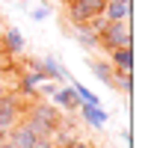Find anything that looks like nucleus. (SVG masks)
<instances>
[{"label":"nucleus","mask_w":154,"mask_h":148,"mask_svg":"<svg viewBox=\"0 0 154 148\" xmlns=\"http://www.w3.org/2000/svg\"><path fill=\"white\" fill-rule=\"evenodd\" d=\"M107 0H68V18L71 24H89L92 18H98L104 12Z\"/></svg>","instance_id":"3"},{"label":"nucleus","mask_w":154,"mask_h":148,"mask_svg":"<svg viewBox=\"0 0 154 148\" xmlns=\"http://www.w3.org/2000/svg\"><path fill=\"white\" fill-rule=\"evenodd\" d=\"M71 86H74L77 98H80V104H101V98H98L89 86H83V83H77V80H71Z\"/></svg>","instance_id":"15"},{"label":"nucleus","mask_w":154,"mask_h":148,"mask_svg":"<svg viewBox=\"0 0 154 148\" xmlns=\"http://www.w3.org/2000/svg\"><path fill=\"white\" fill-rule=\"evenodd\" d=\"M98 42L104 51H113L122 45H134V30L131 21H104V27L98 30Z\"/></svg>","instance_id":"1"},{"label":"nucleus","mask_w":154,"mask_h":148,"mask_svg":"<svg viewBox=\"0 0 154 148\" xmlns=\"http://www.w3.org/2000/svg\"><path fill=\"white\" fill-rule=\"evenodd\" d=\"M6 133H9V139H6V142H9L12 148H36L38 139H42L36 130H33L30 122H27V125H12Z\"/></svg>","instance_id":"5"},{"label":"nucleus","mask_w":154,"mask_h":148,"mask_svg":"<svg viewBox=\"0 0 154 148\" xmlns=\"http://www.w3.org/2000/svg\"><path fill=\"white\" fill-rule=\"evenodd\" d=\"M77 113L83 116V122H86L92 130H104V128H107V122H110V113L104 110L101 104H80Z\"/></svg>","instance_id":"6"},{"label":"nucleus","mask_w":154,"mask_h":148,"mask_svg":"<svg viewBox=\"0 0 154 148\" xmlns=\"http://www.w3.org/2000/svg\"><path fill=\"white\" fill-rule=\"evenodd\" d=\"M74 33H77V42H80L83 48H89V51H98V48H101L98 33L89 27V24H74Z\"/></svg>","instance_id":"12"},{"label":"nucleus","mask_w":154,"mask_h":148,"mask_svg":"<svg viewBox=\"0 0 154 148\" xmlns=\"http://www.w3.org/2000/svg\"><path fill=\"white\" fill-rule=\"evenodd\" d=\"M68 148H95V145H92V142H86V139H74Z\"/></svg>","instance_id":"18"},{"label":"nucleus","mask_w":154,"mask_h":148,"mask_svg":"<svg viewBox=\"0 0 154 148\" xmlns=\"http://www.w3.org/2000/svg\"><path fill=\"white\" fill-rule=\"evenodd\" d=\"M3 45H6V51H12V54H24L27 39H24V33H21L18 27H9V30L3 33Z\"/></svg>","instance_id":"11"},{"label":"nucleus","mask_w":154,"mask_h":148,"mask_svg":"<svg viewBox=\"0 0 154 148\" xmlns=\"http://www.w3.org/2000/svg\"><path fill=\"white\" fill-rule=\"evenodd\" d=\"M30 125H33V130L45 139V136H51V130L59 125V113L54 110L51 104H36L33 113H30Z\"/></svg>","instance_id":"2"},{"label":"nucleus","mask_w":154,"mask_h":148,"mask_svg":"<svg viewBox=\"0 0 154 148\" xmlns=\"http://www.w3.org/2000/svg\"><path fill=\"white\" fill-rule=\"evenodd\" d=\"M113 89H122L125 95H131V89H134V80H131V74H116Z\"/></svg>","instance_id":"16"},{"label":"nucleus","mask_w":154,"mask_h":148,"mask_svg":"<svg viewBox=\"0 0 154 148\" xmlns=\"http://www.w3.org/2000/svg\"><path fill=\"white\" fill-rule=\"evenodd\" d=\"M42 80H45V77H42V74L36 71V68H30V71L21 77V89H24L27 95H33V92H36V86L42 83Z\"/></svg>","instance_id":"14"},{"label":"nucleus","mask_w":154,"mask_h":148,"mask_svg":"<svg viewBox=\"0 0 154 148\" xmlns=\"http://www.w3.org/2000/svg\"><path fill=\"white\" fill-rule=\"evenodd\" d=\"M48 139H51V145H54V148H68V145L77 139V136H74V130H71V128L57 125V128L51 130V136H48Z\"/></svg>","instance_id":"13"},{"label":"nucleus","mask_w":154,"mask_h":148,"mask_svg":"<svg viewBox=\"0 0 154 148\" xmlns=\"http://www.w3.org/2000/svg\"><path fill=\"white\" fill-rule=\"evenodd\" d=\"M51 101L57 104L59 110H65V113H74L77 107H80V98H77L74 86H57V92L51 95Z\"/></svg>","instance_id":"9"},{"label":"nucleus","mask_w":154,"mask_h":148,"mask_svg":"<svg viewBox=\"0 0 154 148\" xmlns=\"http://www.w3.org/2000/svg\"><path fill=\"white\" fill-rule=\"evenodd\" d=\"M0 80H3V68H0Z\"/></svg>","instance_id":"19"},{"label":"nucleus","mask_w":154,"mask_h":148,"mask_svg":"<svg viewBox=\"0 0 154 148\" xmlns=\"http://www.w3.org/2000/svg\"><path fill=\"white\" fill-rule=\"evenodd\" d=\"M101 15L107 21H131V15H134V0H107Z\"/></svg>","instance_id":"8"},{"label":"nucleus","mask_w":154,"mask_h":148,"mask_svg":"<svg viewBox=\"0 0 154 148\" xmlns=\"http://www.w3.org/2000/svg\"><path fill=\"white\" fill-rule=\"evenodd\" d=\"M89 68H92V74H95L98 80H104L107 86H113L116 68H113V62H110V59H92V62H89Z\"/></svg>","instance_id":"10"},{"label":"nucleus","mask_w":154,"mask_h":148,"mask_svg":"<svg viewBox=\"0 0 154 148\" xmlns=\"http://www.w3.org/2000/svg\"><path fill=\"white\" fill-rule=\"evenodd\" d=\"M30 68H36L45 80H57V83H65L68 80V74L62 68V62H59L57 56H38V59H30Z\"/></svg>","instance_id":"4"},{"label":"nucleus","mask_w":154,"mask_h":148,"mask_svg":"<svg viewBox=\"0 0 154 148\" xmlns=\"http://www.w3.org/2000/svg\"><path fill=\"white\" fill-rule=\"evenodd\" d=\"M48 18H51V9H48V6H36V9H33V21L42 24V21H48Z\"/></svg>","instance_id":"17"},{"label":"nucleus","mask_w":154,"mask_h":148,"mask_svg":"<svg viewBox=\"0 0 154 148\" xmlns=\"http://www.w3.org/2000/svg\"><path fill=\"white\" fill-rule=\"evenodd\" d=\"M107 54H110V62H113L116 74H131L134 71V45H122V48H113Z\"/></svg>","instance_id":"7"}]
</instances>
